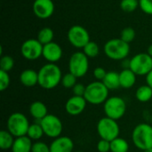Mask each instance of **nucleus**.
<instances>
[{
  "mask_svg": "<svg viewBox=\"0 0 152 152\" xmlns=\"http://www.w3.org/2000/svg\"><path fill=\"white\" fill-rule=\"evenodd\" d=\"M38 72V85L45 89H54L61 84L62 73L55 63H46L40 68Z\"/></svg>",
  "mask_w": 152,
  "mask_h": 152,
  "instance_id": "f257e3e1",
  "label": "nucleus"
},
{
  "mask_svg": "<svg viewBox=\"0 0 152 152\" xmlns=\"http://www.w3.org/2000/svg\"><path fill=\"white\" fill-rule=\"evenodd\" d=\"M103 51L108 58L114 61H123L127 58L130 53V45L120 37L112 38L106 42Z\"/></svg>",
  "mask_w": 152,
  "mask_h": 152,
  "instance_id": "f03ea898",
  "label": "nucleus"
},
{
  "mask_svg": "<svg viewBox=\"0 0 152 152\" xmlns=\"http://www.w3.org/2000/svg\"><path fill=\"white\" fill-rule=\"evenodd\" d=\"M133 143L141 151L152 148V126L147 123L137 125L132 132Z\"/></svg>",
  "mask_w": 152,
  "mask_h": 152,
  "instance_id": "7ed1b4c3",
  "label": "nucleus"
},
{
  "mask_svg": "<svg viewBox=\"0 0 152 152\" xmlns=\"http://www.w3.org/2000/svg\"><path fill=\"white\" fill-rule=\"evenodd\" d=\"M109 89L102 81H94L86 86L84 98L87 103L100 105L104 103L109 98Z\"/></svg>",
  "mask_w": 152,
  "mask_h": 152,
  "instance_id": "20e7f679",
  "label": "nucleus"
},
{
  "mask_svg": "<svg viewBox=\"0 0 152 152\" xmlns=\"http://www.w3.org/2000/svg\"><path fill=\"white\" fill-rule=\"evenodd\" d=\"M6 126L7 130L15 138H17L27 135L30 124L28 118L24 114L20 112H14L9 116Z\"/></svg>",
  "mask_w": 152,
  "mask_h": 152,
  "instance_id": "39448f33",
  "label": "nucleus"
},
{
  "mask_svg": "<svg viewBox=\"0 0 152 152\" xmlns=\"http://www.w3.org/2000/svg\"><path fill=\"white\" fill-rule=\"evenodd\" d=\"M96 129L101 139L111 142L119 137L120 128L117 120L108 117L102 118L98 121Z\"/></svg>",
  "mask_w": 152,
  "mask_h": 152,
  "instance_id": "423d86ee",
  "label": "nucleus"
},
{
  "mask_svg": "<svg viewBox=\"0 0 152 152\" xmlns=\"http://www.w3.org/2000/svg\"><path fill=\"white\" fill-rule=\"evenodd\" d=\"M103 110L106 117L118 121L126 114V103L121 97H109L103 103Z\"/></svg>",
  "mask_w": 152,
  "mask_h": 152,
  "instance_id": "0eeeda50",
  "label": "nucleus"
},
{
  "mask_svg": "<svg viewBox=\"0 0 152 152\" xmlns=\"http://www.w3.org/2000/svg\"><path fill=\"white\" fill-rule=\"evenodd\" d=\"M88 57L84 53V52L74 53L69 61V70L71 74L76 76L77 78L83 77L86 75L89 69V61Z\"/></svg>",
  "mask_w": 152,
  "mask_h": 152,
  "instance_id": "6e6552de",
  "label": "nucleus"
},
{
  "mask_svg": "<svg viewBox=\"0 0 152 152\" xmlns=\"http://www.w3.org/2000/svg\"><path fill=\"white\" fill-rule=\"evenodd\" d=\"M136 76H147L152 70V57L147 53H141L130 59V68Z\"/></svg>",
  "mask_w": 152,
  "mask_h": 152,
  "instance_id": "1a4fd4ad",
  "label": "nucleus"
},
{
  "mask_svg": "<svg viewBox=\"0 0 152 152\" xmlns=\"http://www.w3.org/2000/svg\"><path fill=\"white\" fill-rule=\"evenodd\" d=\"M39 123L47 137L55 139L61 136L63 130V125L61 120L57 116L48 114L42 120H40Z\"/></svg>",
  "mask_w": 152,
  "mask_h": 152,
  "instance_id": "9d476101",
  "label": "nucleus"
},
{
  "mask_svg": "<svg viewBox=\"0 0 152 152\" xmlns=\"http://www.w3.org/2000/svg\"><path fill=\"white\" fill-rule=\"evenodd\" d=\"M67 37L69 44L78 49H83L91 41L88 31L80 25H74L70 27Z\"/></svg>",
  "mask_w": 152,
  "mask_h": 152,
  "instance_id": "9b49d317",
  "label": "nucleus"
},
{
  "mask_svg": "<svg viewBox=\"0 0 152 152\" xmlns=\"http://www.w3.org/2000/svg\"><path fill=\"white\" fill-rule=\"evenodd\" d=\"M44 45L35 38H29L23 42L20 47L21 55L28 61H35L43 55Z\"/></svg>",
  "mask_w": 152,
  "mask_h": 152,
  "instance_id": "f8f14e48",
  "label": "nucleus"
},
{
  "mask_svg": "<svg viewBox=\"0 0 152 152\" xmlns=\"http://www.w3.org/2000/svg\"><path fill=\"white\" fill-rule=\"evenodd\" d=\"M32 10L34 14L39 19H48L54 12V4L53 0H35Z\"/></svg>",
  "mask_w": 152,
  "mask_h": 152,
  "instance_id": "ddd939ff",
  "label": "nucleus"
},
{
  "mask_svg": "<svg viewBox=\"0 0 152 152\" xmlns=\"http://www.w3.org/2000/svg\"><path fill=\"white\" fill-rule=\"evenodd\" d=\"M86 104H87V102L86 101L84 97L74 95L66 102L65 110L69 115L77 116L86 110Z\"/></svg>",
  "mask_w": 152,
  "mask_h": 152,
  "instance_id": "4468645a",
  "label": "nucleus"
},
{
  "mask_svg": "<svg viewBox=\"0 0 152 152\" xmlns=\"http://www.w3.org/2000/svg\"><path fill=\"white\" fill-rule=\"evenodd\" d=\"M45 60L49 63H55L62 57V49L60 45L55 42H51L45 45L43 47V55Z\"/></svg>",
  "mask_w": 152,
  "mask_h": 152,
  "instance_id": "2eb2a0df",
  "label": "nucleus"
},
{
  "mask_svg": "<svg viewBox=\"0 0 152 152\" xmlns=\"http://www.w3.org/2000/svg\"><path fill=\"white\" fill-rule=\"evenodd\" d=\"M74 142L68 136H60L53 139L50 144V152H72Z\"/></svg>",
  "mask_w": 152,
  "mask_h": 152,
  "instance_id": "dca6fc26",
  "label": "nucleus"
},
{
  "mask_svg": "<svg viewBox=\"0 0 152 152\" xmlns=\"http://www.w3.org/2000/svg\"><path fill=\"white\" fill-rule=\"evenodd\" d=\"M20 81L26 87L35 86L38 85V72L31 69H25L20 75Z\"/></svg>",
  "mask_w": 152,
  "mask_h": 152,
  "instance_id": "f3484780",
  "label": "nucleus"
},
{
  "mask_svg": "<svg viewBox=\"0 0 152 152\" xmlns=\"http://www.w3.org/2000/svg\"><path fill=\"white\" fill-rule=\"evenodd\" d=\"M32 145V140L27 135H24L15 138L11 151L12 152H31Z\"/></svg>",
  "mask_w": 152,
  "mask_h": 152,
  "instance_id": "a211bd4d",
  "label": "nucleus"
},
{
  "mask_svg": "<svg viewBox=\"0 0 152 152\" xmlns=\"http://www.w3.org/2000/svg\"><path fill=\"white\" fill-rule=\"evenodd\" d=\"M120 87L124 89L132 88L136 82V75L130 69H124L119 73Z\"/></svg>",
  "mask_w": 152,
  "mask_h": 152,
  "instance_id": "6ab92c4d",
  "label": "nucleus"
},
{
  "mask_svg": "<svg viewBox=\"0 0 152 152\" xmlns=\"http://www.w3.org/2000/svg\"><path fill=\"white\" fill-rule=\"evenodd\" d=\"M29 113L31 117L37 121L42 120L45 117L48 115V111L45 104L40 101H36L31 103L29 107Z\"/></svg>",
  "mask_w": 152,
  "mask_h": 152,
  "instance_id": "aec40b11",
  "label": "nucleus"
},
{
  "mask_svg": "<svg viewBox=\"0 0 152 152\" xmlns=\"http://www.w3.org/2000/svg\"><path fill=\"white\" fill-rule=\"evenodd\" d=\"M102 82L109 90H116L120 87L119 73L116 71H109Z\"/></svg>",
  "mask_w": 152,
  "mask_h": 152,
  "instance_id": "412c9836",
  "label": "nucleus"
},
{
  "mask_svg": "<svg viewBox=\"0 0 152 152\" xmlns=\"http://www.w3.org/2000/svg\"><path fill=\"white\" fill-rule=\"evenodd\" d=\"M15 137L8 130L0 131V148L2 150H11Z\"/></svg>",
  "mask_w": 152,
  "mask_h": 152,
  "instance_id": "4be33fe9",
  "label": "nucleus"
},
{
  "mask_svg": "<svg viewBox=\"0 0 152 152\" xmlns=\"http://www.w3.org/2000/svg\"><path fill=\"white\" fill-rule=\"evenodd\" d=\"M135 97L140 102H148L152 100V88L148 85L141 86L135 93Z\"/></svg>",
  "mask_w": 152,
  "mask_h": 152,
  "instance_id": "5701e85b",
  "label": "nucleus"
},
{
  "mask_svg": "<svg viewBox=\"0 0 152 152\" xmlns=\"http://www.w3.org/2000/svg\"><path fill=\"white\" fill-rule=\"evenodd\" d=\"M44 134H45V133H44V130H43L39 121L37 123L30 124L28 130V133H27V136L28 138H30L32 141L37 142L43 137Z\"/></svg>",
  "mask_w": 152,
  "mask_h": 152,
  "instance_id": "b1692460",
  "label": "nucleus"
},
{
  "mask_svg": "<svg viewBox=\"0 0 152 152\" xmlns=\"http://www.w3.org/2000/svg\"><path fill=\"white\" fill-rule=\"evenodd\" d=\"M53 37H54V34H53V31L51 28H48V27H45L43 28H41L37 34V40L43 45H47L51 42H53Z\"/></svg>",
  "mask_w": 152,
  "mask_h": 152,
  "instance_id": "393cba45",
  "label": "nucleus"
},
{
  "mask_svg": "<svg viewBox=\"0 0 152 152\" xmlns=\"http://www.w3.org/2000/svg\"><path fill=\"white\" fill-rule=\"evenodd\" d=\"M128 151H129V144L125 139L118 137L110 142L111 152H128Z\"/></svg>",
  "mask_w": 152,
  "mask_h": 152,
  "instance_id": "a878e982",
  "label": "nucleus"
},
{
  "mask_svg": "<svg viewBox=\"0 0 152 152\" xmlns=\"http://www.w3.org/2000/svg\"><path fill=\"white\" fill-rule=\"evenodd\" d=\"M84 53L88 57V58H95L98 56L100 53V48L97 43L90 41L84 48H83Z\"/></svg>",
  "mask_w": 152,
  "mask_h": 152,
  "instance_id": "bb28decb",
  "label": "nucleus"
},
{
  "mask_svg": "<svg viewBox=\"0 0 152 152\" xmlns=\"http://www.w3.org/2000/svg\"><path fill=\"white\" fill-rule=\"evenodd\" d=\"M77 79V77L76 76H74L73 74L69 72V73H66L64 76H62L61 84L62 85V86L64 88L71 89V88H73L76 86Z\"/></svg>",
  "mask_w": 152,
  "mask_h": 152,
  "instance_id": "cd10ccee",
  "label": "nucleus"
},
{
  "mask_svg": "<svg viewBox=\"0 0 152 152\" xmlns=\"http://www.w3.org/2000/svg\"><path fill=\"white\" fill-rule=\"evenodd\" d=\"M139 7V0H121L120 8L126 12H132Z\"/></svg>",
  "mask_w": 152,
  "mask_h": 152,
  "instance_id": "c85d7f7f",
  "label": "nucleus"
},
{
  "mask_svg": "<svg viewBox=\"0 0 152 152\" xmlns=\"http://www.w3.org/2000/svg\"><path fill=\"white\" fill-rule=\"evenodd\" d=\"M14 66V60L10 55H4L1 57L0 60V70H4L5 72H9L12 69Z\"/></svg>",
  "mask_w": 152,
  "mask_h": 152,
  "instance_id": "c756f323",
  "label": "nucleus"
},
{
  "mask_svg": "<svg viewBox=\"0 0 152 152\" xmlns=\"http://www.w3.org/2000/svg\"><path fill=\"white\" fill-rule=\"evenodd\" d=\"M135 35H136V34H135V30H134L133 28H131V27H127V28H125L121 31L120 38H121L123 41H125V42L130 44V43L133 42L134 39L135 38Z\"/></svg>",
  "mask_w": 152,
  "mask_h": 152,
  "instance_id": "7c9ffc66",
  "label": "nucleus"
},
{
  "mask_svg": "<svg viewBox=\"0 0 152 152\" xmlns=\"http://www.w3.org/2000/svg\"><path fill=\"white\" fill-rule=\"evenodd\" d=\"M10 82H11V79H10L8 72L0 70V91L1 92L5 91L9 87Z\"/></svg>",
  "mask_w": 152,
  "mask_h": 152,
  "instance_id": "2f4dec72",
  "label": "nucleus"
},
{
  "mask_svg": "<svg viewBox=\"0 0 152 152\" xmlns=\"http://www.w3.org/2000/svg\"><path fill=\"white\" fill-rule=\"evenodd\" d=\"M31 152H50V145L40 141L35 142H33Z\"/></svg>",
  "mask_w": 152,
  "mask_h": 152,
  "instance_id": "473e14b6",
  "label": "nucleus"
},
{
  "mask_svg": "<svg viewBox=\"0 0 152 152\" xmlns=\"http://www.w3.org/2000/svg\"><path fill=\"white\" fill-rule=\"evenodd\" d=\"M139 7L144 13L152 15V0H139Z\"/></svg>",
  "mask_w": 152,
  "mask_h": 152,
  "instance_id": "72a5a7b5",
  "label": "nucleus"
},
{
  "mask_svg": "<svg viewBox=\"0 0 152 152\" xmlns=\"http://www.w3.org/2000/svg\"><path fill=\"white\" fill-rule=\"evenodd\" d=\"M97 151L99 152L110 151V142L101 139L97 143Z\"/></svg>",
  "mask_w": 152,
  "mask_h": 152,
  "instance_id": "f704fd0d",
  "label": "nucleus"
},
{
  "mask_svg": "<svg viewBox=\"0 0 152 152\" xmlns=\"http://www.w3.org/2000/svg\"><path fill=\"white\" fill-rule=\"evenodd\" d=\"M86 86H85L83 84L77 83L76 86L72 88V91H73V94H74L75 96L84 97L85 93H86Z\"/></svg>",
  "mask_w": 152,
  "mask_h": 152,
  "instance_id": "c9c22d12",
  "label": "nucleus"
},
{
  "mask_svg": "<svg viewBox=\"0 0 152 152\" xmlns=\"http://www.w3.org/2000/svg\"><path fill=\"white\" fill-rule=\"evenodd\" d=\"M106 75H107V71L105 70V69L102 67H97L94 70V76L97 81H102L106 77Z\"/></svg>",
  "mask_w": 152,
  "mask_h": 152,
  "instance_id": "e433bc0d",
  "label": "nucleus"
},
{
  "mask_svg": "<svg viewBox=\"0 0 152 152\" xmlns=\"http://www.w3.org/2000/svg\"><path fill=\"white\" fill-rule=\"evenodd\" d=\"M145 77H146V85H148L152 88V70H151Z\"/></svg>",
  "mask_w": 152,
  "mask_h": 152,
  "instance_id": "4c0bfd02",
  "label": "nucleus"
},
{
  "mask_svg": "<svg viewBox=\"0 0 152 152\" xmlns=\"http://www.w3.org/2000/svg\"><path fill=\"white\" fill-rule=\"evenodd\" d=\"M147 53H148L150 56H151L152 57V45H151L148 47V49H147Z\"/></svg>",
  "mask_w": 152,
  "mask_h": 152,
  "instance_id": "58836bf2",
  "label": "nucleus"
},
{
  "mask_svg": "<svg viewBox=\"0 0 152 152\" xmlns=\"http://www.w3.org/2000/svg\"><path fill=\"white\" fill-rule=\"evenodd\" d=\"M143 152H152V148L151 149H149V150H146V151H144Z\"/></svg>",
  "mask_w": 152,
  "mask_h": 152,
  "instance_id": "ea45409f",
  "label": "nucleus"
},
{
  "mask_svg": "<svg viewBox=\"0 0 152 152\" xmlns=\"http://www.w3.org/2000/svg\"><path fill=\"white\" fill-rule=\"evenodd\" d=\"M33 1H35V0H33Z\"/></svg>",
  "mask_w": 152,
  "mask_h": 152,
  "instance_id": "a19ab883",
  "label": "nucleus"
}]
</instances>
